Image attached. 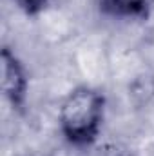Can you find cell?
Segmentation results:
<instances>
[{
	"label": "cell",
	"instance_id": "3957f363",
	"mask_svg": "<svg viewBox=\"0 0 154 156\" xmlns=\"http://www.w3.org/2000/svg\"><path fill=\"white\" fill-rule=\"evenodd\" d=\"M103 15L120 20H147L154 9V0H98Z\"/></svg>",
	"mask_w": 154,
	"mask_h": 156
},
{
	"label": "cell",
	"instance_id": "277c9868",
	"mask_svg": "<svg viewBox=\"0 0 154 156\" xmlns=\"http://www.w3.org/2000/svg\"><path fill=\"white\" fill-rule=\"evenodd\" d=\"M13 2H15L26 15L35 16V15H40L42 11L47 9V5H49L51 0H13Z\"/></svg>",
	"mask_w": 154,
	"mask_h": 156
},
{
	"label": "cell",
	"instance_id": "7a4b0ae2",
	"mask_svg": "<svg viewBox=\"0 0 154 156\" xmlns=\"http://www.w3.org/2000/svg\"><path fill=\"white\" fill-rule=\"evenodd\" d=\"M2 60V93L7 104L15 111H22L27 102L29 93V76L20 62V58L9 49L4 47L0 53Z\"/></svg>",
	"mask_w": 154,
	"mask_h": 156
},
{
	"label": "cell",
	"instance_id": "6da1fadb",
	"mask_svg": "<svg viewBox=\"0 0 154 156\" xmlns=\"http://www.w3.org/2000/svg\"><path fill=\"white\" fill-rule=\"evenodd\" d=\"M105 96L91 85H78L67 93L58 109V129L64 140L78 149L93 147L102 133Z\"/></svg>",
	"mask_w": 154,
	"mask_h": 156
},
{
	"label": "cell",
	"instance_id": "5b68a950",
	"mask_svg": "<svg viewBox=\"0 0 154 156\" xmlns=\"http://www.w3.org/2000/svg\"><path fill=\"white\" fill-rule=\"evenodd\" d=\"M94 156H127V154H125L123 151H120L116 145H107V147L100 149Z\"/></svg>",
	"mask_w": 154,
	"mask_h": 156
}]
</instances>
